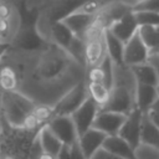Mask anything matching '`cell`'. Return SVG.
Masks as SVG:
<instances>
[{
  "instance_id": "obj_16",
  "label": "cell",
  "mask_w": 159,
  "mask_h": 159,
  "mask_svg": "<svg viewBox=\"0 0 159 159\" xmlns=\"http://www.w3.org/2000/svg\"><path fill=\"white\" fill-rule=\"evenodd\" d=\"M102 149L122 159H138L135 155V150L118 134L107 137L102 145Z\"/></svg>"
},
{
  "instance_id": "obj_33",
  "label": "cell",
  "mask_w": 159,
  "mask_h": 159,
  "mask_svg": "<svg viewBox=\"0 0 159 159\" xmlns=\"http://www.w3.org/2000/svg\"><path fill=\"white\" fill-rule=\"evenodd\" d=\"M91 159H122V158L116 157V155H113V154H111V153H108L107 150H104V149L101 148Z\"/></svg>"
},
{
  "instance_id": "obj_8",
  "label": "cell",
  "mask_w": 159,
  "mask_h": 159,
  "mask_svg": "<svg viewBox=\"0 0 159 159\" xmlns=\"http://www.w3.org/2000/svg\"><path fill=\"white\" fill-rule=\"evenodd\" d=\"M142 118L143 113L138 108H133V111L127 116L118 135L124 139L134 150L139 148L140 143V130H142Z\"/></svg>"
},
{
  "instance_id": "obj_15",
  "label": "cell",
  "mask_w": 159,
  "mask_h": 159,
  "mask_svg": "<svg viewBox=\"0 0 159 159\" xmlns=\"http://www.w3.org/2000/svg\"><path fill=\"white\" fill-rule=\"evenodd\" d=\"M94 16L76 11V12L71 14L70 16H67L63 20V22L66 24V26L72 31V34L76 37L83 39L86 32L92 27V25L94 22Z\"/></svg>"
},
{
  "instance_id": "obj_31",
  "label": "cell",
  "mask_w": 159,
  "mask_h": 159,
  "mask_svg": "<svg viewBox=\"0 0 159 159\" xmlns=\"http://www.w3.org/2000/svg\"><path fill=\"white\" fill-rule=\"evenodd\" d=\"M10 16H11L10 5L0 0V20H10Z\"/></svg>"
},
{
  "instance_id": "obj_11",
  "label": "cell",
  "mask_w": 159,
  "mask_h": 159,
  "mask_svg": "<svg viewBox=\"0 0 159 159\" xmlns=\"http://www.w3.org/2000/svg\"><path fill=\"white\" fill-rule=\"evenodd\" d=\"M149 57V50L142 41L139 34L137 32L128 42L124 43V66L132 67L135 65L145 63Z\"/></svg>"
},
{
  "instance_id": "obj_22",
  "label": "cell",
  "mask_w": 159,
  "mask_h": 159,
  "mask_svg": "<svg viewBox=\"0 0 159 159\" xmlns=\"http://www.w3.org/2000/svg\"><path fill=\"white\" fill-rule=\"evenodd\" d=\"M140 143L159 150V128L150 122V119L147 117L145 113H143V118H142Z\"/></svg>"
},
{
  "instance_id": "obj_7",
  "label": "cell",
  "mask_w": 159,
  "mask_h": 159,
  "mask_svg": "<svg viewBox=\"0 0 159 159\" xmlns=\"http://www.w3.org/2000/svg\"><path fill=\"white\" fill-rule=\"evenodd\" d=\"M130 11H133V5H128L122 1H109L94 16L93 25L102 30H107Z\"/></svg>"
},
{
  "instance_id": "obj_34",
  "label": "cell",
  "mask_w": 159,
  "mask_h": 159,
  "mask_svg": "<svg viewBox=\"0 0 159 159\" xmlns=\"http://www.w3.org/2000/svg\"><path fill=\"white\" fill-rule=\"evenodd\" d=\"M157 72L158 78H159V53H149L148 61H147Z\"/></svg>"
},
{
  "instance_id": "obj_19",
  "label": "cell",
  "mask_w": 159,
  "mask_h": 159,
  "mask_svg": "<svg viewBox=\"0 0 159 159\" xmlns=\"http://www.w3.org/2000/svg\"><path fill=\"white\" fill-rule=\"evenodd\" d=\"M48 35L52 40V43H55L56 46H58L60 48H62L66 52L75 39V35L66 26V24L63 21L52 24L48 27Z\"/></svg>"
},
{
  "instance_id": "obj_30",
  "label": "cell",
  "mask_w": 159,
  "mask_h": 159,
  "mask_svg": "<svg viewBox=\"0 0 159 159\" xmlns=\"http://www.w3.org/2000/svg\"><path fill=\"white\" fill-rule=\"evenodd\" d=\"M145 114L150 119V122L154 123L159 128V97L155 99V102L152 104V107L148 109V112Z\"/></svg>"
},
{
  "instance_id": "obj_6",
  "label": "cell",
  "mask_w": 159,
  "mask_h": 159,
  "mask_svg": "<svg viewBox=\"0 0 159 159\" xmlns=\"http://www.w3.org/2000/svg\"><path fill=\"white\" fill-rule=\"evenodd\" d=\"M135 107L133 94L128 86L125 84H114V87L111 91L109 98L107 103L99 109V111H106V112H113V113H119L128 116L133 108Z\"/></svg>"
},
{
  "instance_id": "obj_37",
  "label": "cell",
  "mask_w": 159,
  "mask_h": 159,
  "mask_svg": "<svg viewBox=\"0 0 159 159\" xmlns=\"http://www.w3.org/2000/svg\"><path fill=\"white\" fill-rule=\"evenodd\" d=\"M157 91H158V94H159V86L157 87Z\"/></svg>"
},
{
  "instance_id": "obj_10",
  "label": "cell",
  "mask_w": 159,
  "mask_h": 159,
  "mask_svg": "<svg viewBox=\"0 0 159 159\" xmlns=\"http://www.w3.org/2000/svg\"><path fill=\"white\" fill-rule=\"evenodd\" d=\"M46 125L65 145L71 147L78 139V134L71 117H66V116L53 117Z\"/></svg>"
},
{
  "instance_id": "obj_32",
  "label": "cell",
  "mask_w": 159,
  "mask_h": 159,
  "mask_svg": "<svg viewBox=\"0 0 159 159\" xmlns=\"http://www.w3.org/2000/svg\"><path fill=\"white\" fill-rule=\"evenodd\" d=\"M70 159H86V157L83 155L78 143L76 142L75 144L71 145V152H70Z\"/></svg>"
},
{
  "instance_id": "obj_25",
  "label": "cell",
  "mask_w": 159,
  "mask_h": 159,
  "mask_svg": "<svg viewBox=\"0 0 159 159\" xmlns=\"http://www.w3.org/2000/svg\"><path fill=\"white\" fill-rule=\"evenodd\" d=\"M98 67L102 75V84L107 87L109 91H112V88L114 87V65L112 60L108 56H106L103 61L98 65Z\"/></svg>"
},
{
  "instance_id": "obj_28",
  "label": "cell",
  "mask_w": 159,
  "mask_h": 159,
  "mask_svg": "<svg viewBox=\"0 0 159 159\" xmlns=\"http://www.w3.org/2000/svg\"><path fill=\"white\" fill-rule=\"evenodd\" d=\"M138 26H159V14L152 11H133Z\"/></svg>"
},
{
  "instance_id": "obj_17",
  "label": "cell",
  "mask_w": 159,
  "mask_h": 159,
  "mask_svg": "<svg viewBox=\"0 0 159 159\" xmlns=\"http://www.w3.org/2000/svg\"><path fill=\"white\" fill-rule=\"evenodd\" d=\"M135 96H134V104L142 113H147L155 99L159 97L157 87L149 84L135 83Z\"/></svg>"
},
{
  "instance_id": "obj_12",
  "label": "cell",
  "mask_w": 159,
  "mask_h": 159,
  "mask_svg": "<svg viewBox=\"0 0 159 159\" xmlns=\"http://www.w3.org/2000/svg\"><path fill=\"white\" fill-rule=\"evenodd\" d=\"M127 116L119 114V113H113V112H106V111H99L92 128L104 133L107 137L109 135H117L125 120Z\"/></svg>"
},
{
  "instance_id": "obj_14",
  "label": "cell",
  "mask_w": 159,
  "mask_h": 159,
  "mask_svg": "<svg viewBox=\"0 0 159 159\" xmlns=\"http://www.w3.org/2000/svg\"><path fill=\"white\" fill-rule=\"evenodd\" d=\"M138 29H139V26H138V22L135 20L134 12L130 11L125 16H123L119 21L114 22L108 30L118 40H120L123 43H125L138 32Z\"/></svg>"
},
{
  "instance_id": "obj_2",
  "label": "cell",
  "mask_w": 159,
  "mask_h": 159,
  "mask_svg": "<svg viewBox=\"0 0 159 159\" xmlns=\"http://www.w3.org/2000/svg\"><path fill=\"white\" fill-rule=\"evenodd\" d=\"M36 104L17 91L1 92V114L5 122L17 129H24L26 120L32 116Z\"/></svg>"
},
{
  "instance_id": "obj_26",
  "label": "cell",
  "mask_w": 159,
  "mask_h": 159,
  "mask_svg": "<svg viewBox=\"0 0 159 159\" xmlns=\"http://www.w3.org/2000/svg\"><path fill=\"white\" fill-rule=\"evenodd\" d=\"M87 88H88V96L99 106V108H102L107 103L111 91L107 87H104L102 83H88Z\"/></svg>"
},
{
  "instance_id": "obj_4",
  "label": "cell",
  "mask_w": 159,
  "mask_h": 159,
  "mask_svg": "<svg viewBox=\"0 0 159 159\" xmlns=\"http://www.w3.org/2000/svg\"><path fill=\"white\" fill-rule=\"evenodd\" d=\"M87 0H53L41 10L40 30L50 27L55 22L63 21L67 16L76 12L78 7Z\"/></svg>"
},
{
  "instance_id": "obj_1",
  "label": "cell",
  "mask_w": 159,
  "mask_h": 159,
  "mask_svg": "<svg viewBox=\"0 0 159 159\" xmlns=\"http://www.w3.org/2000/svg\"><path fill=\"white\" fill-rule=\"evenodd\" d=\"M19 25L12 36V43L15 47L24 51H37L45 45V36L40 30L41 9L29 7L26 1H21L17 5Z\"/></svg>"
},
{
  "instance_id": "obj_29",
  "label": "cell",
  "mask_w": 159,
  "mask_h": 159,
  "mask_svg": "<svg viewBox=\"0 0 159 159\" xmlns=\"http://www.w3.org/2000/svg\"><path fill=\"white\" fill-rule=\"evenodd\" d=\"M133 11H152L159 14V0H144L133 5Z\"/></svg>"
},
{
  "instance_id": "obj_5",
  "label": "cell",
  "mask_w": 159,
  "mask_h": 159,
  "mask_svg": "<svg viewBox=\"0 0 159 159\" xmlns=\"http://www.w3.org/2000/svg\"><path fill=\"white\" fill-rule=\"evenodd\" d=\"M88 98V88L86 83L78 82L76 83L53 107H52V113L53 117L58 116H66L71 117L82 104L83 102Z\"/></svg>"
},
{
  "instance_id": "obj_38",
  "label": "cell",
  "mask_w": 159,
  "mask_h": 159,
  "mask_svg": "<svg viewBox=\"0 0 159 159\" xmlns=\"http://www.w3.org/2000/svg\"><path fill=\"white\" fill-rule=\"evenodd\" d=\"M140 1H144V0H138V2H140Z\"/></svg>"
},
{
  "instance_id": "obj_18",
  "label": "cell",
  "mask_w": 159,
  "mask_h": 159,
  "mask_svg": "<svg viewBox=\"0 0 159 159\" xmlns=\"http://www.w3.org/2000/svg\"><path fill=\"white\" fill-rule=\"evenodd\" d=\"M104 45H106V51L107 56L112 60L114 67H123L124 66V43L118 40L108 29L104 30Z\"/></svg>"
},
{
  "instance_id": "obj_3",
  "label": "cell",
  "mask_w": 159,
  "mask_h": 159,
  "mask_svg": "<svg viewBox=\"0 0 159 159\" xmlns=\"http://www.w3.org/2000/svg\"><path fill=\"white\" fill-rule=\"evenodd\" d=\"M70 58L71 57L66 51H63L55 43H51L42 51L35 73L42 81L57 80L66 71L70 63Z\"/></svg>"
},
{
  "instance_id": "obj_9",
  "label": "cell",
  "mask_w": 159,
  "mask_h": 159,
  "mask_svg": "<svg viewBox=\"0 0 159 159\" xmlns=\"http://www.w3.org/2000/svg\"><path fill=\"white\" fill-rule=\"evenodd\" d=\"M99 109H101L99 106L88 96V98L83 102V104L71 116L78 137L92 128Z\"/></svg>"
},
{
  "instance_id": "obj_13",
  "label": "cell",
  "mask_w": 159,
  "mask_h": 159,
  "mask_svg": "<svg viewBox=\"0 0 159 159\" xmlns=\"http://www.w3.org/2000/svg\"><path fill=\"white\" fill-rule=\"evenodd\" d=\"M107 135L94 128L88 129L87 132H84L82 135L78 137L77 143L83 153V155L86 157V159H91L103 145L104 140H106Z\"/></svg>"
},
{
  "instance_id": "obj_36",
  "label": "cell",
  "mask_w": 159,
  "mask_h": 159,
  "mask_svg": "<svg viewBox=\"0 0 159 159\" xmlns=\"http://www.w3.org/2000/svg\"><path fill=\"white\" fill-rule=\"evenodd\" d=\"M10 47H11V43L9 41H0V61L2 60L4 55L9 51Z\"/></svg>"
},
{
  "instance_id": "obj_23",
  "label": "cell",
  "mask_w": 159,
  "mask_h": 159,
  "mask_svg": "<svg viewBox=\"0 0 159 159\" xmlns=\"http://www.w3.org/2000/svg\"><path fill=\"white\" fill-rule=\"evenodd\" d=\"M138 34L149 53H159V26H140Z\"/></svg>"
},
{
  "instance_id": "obj_39",
  "label": "cell",
  "mask_w": 159,
  "mask_h": 159,
  "mask_svg": "<svg viewBox=\"0 0 159 159\" xmlns=\"http://www.w3.org/2000/svg\"><path fill=\"white\" fill-rule=\"evenodd\" d=\"M0 159H6V158H0Z\"/></svg>"
},
{
  "instance_id": "obj_27",
  "label": "cell",
  "mask_w": 159,
  "mask_h": 159,
  "mask_svg": "<svg viewBox=\"0 0 159 159\" xmlns=\"http://www.w3.org/2000/svg\"><path fill=\"white\" fill-rule=\"evenodd\" d=\"M67 55H68L72 60H75V61H77L78 63H81L82 66H86V58H84V40L75 36L72 43L70 45V47H68V50H67Z\"/></svg>"
},
{
  "instance_id": "obj_20",
  "label": "cell",
  "mask_w": 159,
  "mask_h": 159,
  "mask_svg": "<svg viewBox=\"0 0 159 159\" xmlns=\"http://www.w3.org/2000/svg\"><path fill=\"white\" fill-rule=\"evenodd\" d=\"M39 144H40V148H41L42 153L53 158V159L56 158V155L58 154L60 149L63 145L57 139V137L48 129L47 125H43L39 130Z\"/></svg>"
},
{
  "instance_id": "obj_40",
  "label": "cell",
  "mask_w": 159,
  "mask_h": 159,
  "mask_svg": "<svg viewBox=\"0 0 159 159\" xmlns=\"http://www.w3.org/2000/svg\"><path fill=\"white\" fill-rule=\"evenodd\" d=\"M0 40H1V37H0Z\"/></svg>"
},
{
  "instance_id": "obj_21",
  "label": "cell",
  "mask_w": 159,
  "mask_h": 159,
  "mask_svg": "<svg viewBox=\"0 0 159 159\" xmlns=\"http://www.w3.org/2000/svg\"><path fill=\"white\" fill-rule=\"evenodd\" d=\"M135 83H142V84H149V86H154L158 87L159 86V78L158 75L155 72V70L148 63H140V65H135L129 67Z\"/></svg>"
},
{
  "instance_id": "obj_35",
  "label": "cell",
  "mask_w": 159,
  "mask_h": 159,
  "mask_svg": "<svg viewBox=\"0 0 159 159\" xmlns=\"http://www.w3.org/2000/svg\"><path fill=\"white\" fill-rule=\"evenodd\" d=\"M70 152H71V147L63 144L55 159H70Z\"/></svg>"
},
{
  "instance_id": "obj_24",
  "label": "cell",
  "mask_w": 159,
  "mask_h": 159,
  "mask_svg": "<svg viewBox=\"0 0 159 159\" xmlns=\"http://www.w3.org/2000/svg\"><path fill=\"white\" fill-rule=\"evenodd\" d=\"M19 75L15 67L0 63V88L1 91H16Z\"/></svg>"
}]
</instances>
